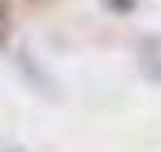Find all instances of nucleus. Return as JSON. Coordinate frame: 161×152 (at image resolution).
I'll return each instance as SVG.
<instances>
[{"label": "nucleus", "mask_w": 161, "mask_h": 152, "mask_svg": "<svg viewBox=\"0 0 161 152\" xmlns=\"http://www.w3.org/2000/svg\"><path fill=\"white\" fill-rule=\"evenodd\" d=\"M9 39H13V4L0 0V52L9 48Z\"/></svg>", "instance_id": "obj_2"}, {"label": "nucleus", "mask_w": 161, "mask_h": 152, "mask_svg": "<svg viewBox=\"0 0 161 152\" xmlns=\"http://www.w3.org/2000/svg\"><path fill=\"white\" fill-rule=\"evenodd\" d=\"M105 4H109V9H118V13H131V9H135V0H105Z\"/></svg>", "instance_id": "obj_3"}, {"label": "nucleus", "mask_w": 161, "mask_h": 152, "mask_svg": "<svg viewBox=\"0 0 161 152\" xmlns=\"http://www.w3.org/2000/svg\"><path fill=\"white\" fill-rule=\"evenodd\" d=\"M139 70L148 83H161V35H144L139 39Z\"/></svg>", "instance_id": "obj_1"}]
</instances>
